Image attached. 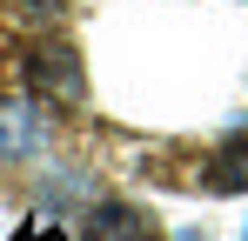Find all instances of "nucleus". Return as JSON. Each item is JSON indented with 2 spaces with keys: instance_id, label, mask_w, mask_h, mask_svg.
Instances as JSON below:
<instances>
[{
  "instance_id": "f257e3e1",
  "label": "nucleus",
  "mask_w": 248,
  "mask_h": 241,
  "mask_svg": "<svg viewBox=\"0 0 248 241\" xmlns=\"http://www.w3.org/2000/svg\"><path fill=\"white\" fill-rule=\"evenodd\" d=\"M27 87L41 94V107H81L87 94V74H81V54L74 47H34L27 54Z\"/></svg>"
},
{
  "instance_id": "f03ea898",
  "label": "nucleus",
  "mask_w": 248,
  "mask_h": 241,
  "mask_svg": "<svg viewBox=\"0 0 248 241\" xmlns=\"http://www.w3.org/2000/svg\"><path fill=\"white\" fill-rule=\"evenodd\" d=\"M47 148V114L34 101H0V161H34Z\"/></svg>"
},
{
  "instance_id": "7ed1b4c3",
  "label": "nucleus",
  "mask_w": 248,
  "mask_h": 241,
  "mask_svg": "<svg viewBox=\"0 0 248 241\" xmlns=\"http://www.w3.org/2000/svg\"><path fill=\"white\" fill-rule=\"evenodd\" d=\"M87 241H155V221L127 201H101L87 214Z\"/></svg>"
},
{
  "instance_id": "20e7f679",
  "label": "nucleus",
  "mask_w": 248,
  "mask_h": 241,
  "mask_svg": "<svg viewBox=\"0 0 248 241\" xmlns=\"http://www.w3.org/2000/svg\"><path fill=\"white\" fill-rule=\"evenodd\" d=\"M215 188H248V134H235L215 154Z\"/></svg>"
},
{
  "instance_id": "39448f33",
  "label": "nucleus",
  "mask_w": 248,
  "mask_h": 241,
  "mask_svg": "<svg viewBox=\"0 0 248 241\" xmlns=\"http://www.w3.org/2000/svg\"><path fill=\"white\" fill-rule=\"evenodd\" d=\"M20 241H34V228H27V235H20ZM47 241H54V235H47Z\"/></svg>"
}]
</instances>
